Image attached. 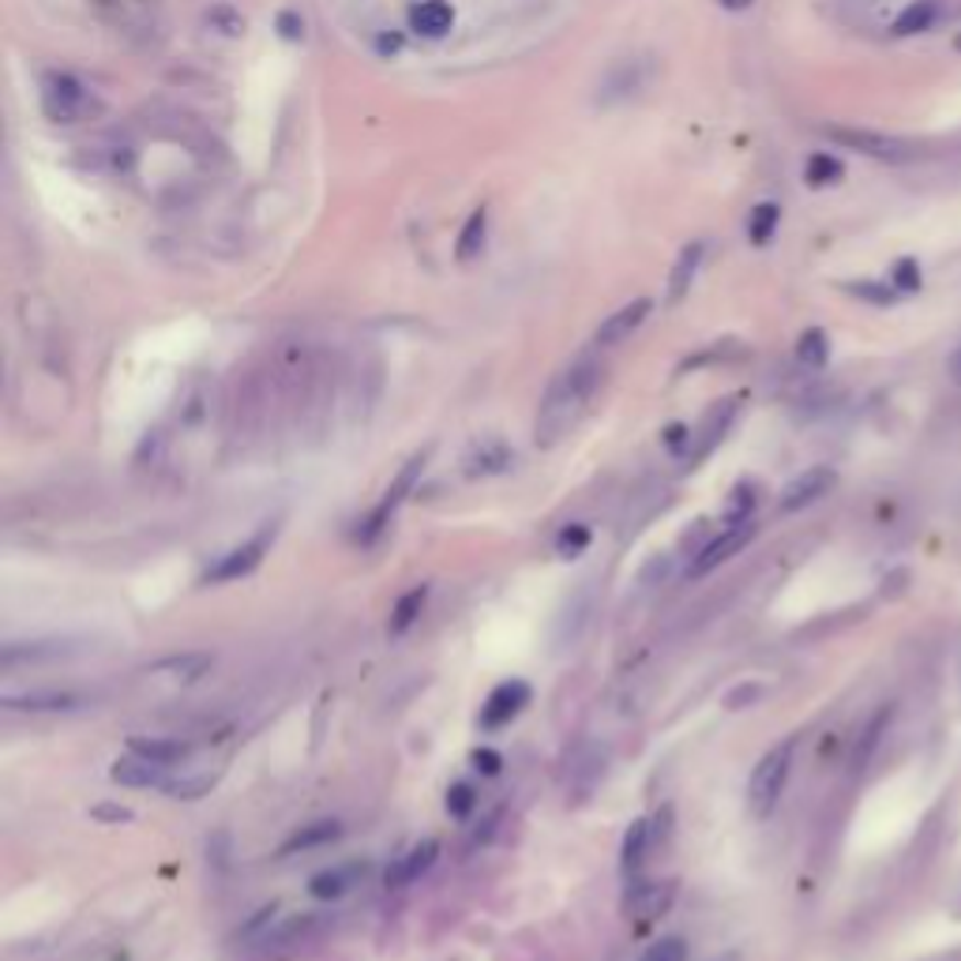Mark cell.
I'll use <instances>...</instances> for the list:
<instances>
[{
  "mask_svg": "<svg viewBox=\"0 0 961 961\" xmlns=\"http://www.w3.org/2000/svg\"><path fill=\"white\" fill-rule=\"evenodd\" d=\"M586 545H590V529L586 526H563L560 529V537H556V552L563 556V560H574V556H582L586 552Z\"/></svg>",
  "mask_w": 961,
  "mask_h": 961,
  "instance_id": "33",
  "label": "cell"
},
{
  "mask_svg": "<svg viewBox=\"0 0 961 961\" xmlns=\"http://www.w3.org/2000/svg\"><path fill=\"white\" fill-rule=\"evenodd\" d=\"M936 15H939V4H936V0H916V4H909V8H905V12L894 20L891 34H897V38H909V34H920V31H928V26L936 23Z\"/></svg>",
  "mask_w": 961,
  "mask_h": 961,
  "instance_id": "23",
  "label": "cell"
},
{
  "mask_svg": "<svg viewBox=\"0 0 961 961\" xmlns=\"http://www.w3.org/2000/svg\"><path fill=\"white\" fill-rule=\"evenodd\" d=\"M751 537H756V518H744V523H729V526L722 529V534L714 537V541L706 545L703 552L695 556V563H691V574H706V571H714L717 563L733 560V556L740 552L744 545L751 541Z\"/></svg>",
  "mask_w": 961,
  "mask_h": 961,
  "instance_id": "9",
  "label": "cell"
},
{
  "mask_svg": "<svg viewBox=\"0 0 961 961\" xmlns=\"http://www.w3.org/2000/svg\"><path fill=\"white\" fill-rule=\"evenodd\" d=\"M282 26H286V38H301V31H298V20H293V15H282Z\"/></svg>",
  "mask_w": 961,
  "mask_h": 961,
  "instance_id": "44",
  "label": "cell"
},
{
  "mask_svg": "<svg viewBox=\"0 0 961 961\" xmlns=\"http://www.w3.org/2000/svg\"><path fill=\"white\" fill-rule=\"evenodd\" d=\"M759 695H762V688H759V684H744V688H736L729 699H725V706H729V709H740L744 703H756Z\"/></svg>",
  "mask_w": 961,
  "mask_h": 961,
  "instance_id": "42",
  "label": "cell"
},
{
  "mask_svg": "<svg viewBox=\"0 0 961 961\" xmlns=\"http://www.w3.org/2000/svg\"><path fill=\"white\" fill-rule=\"evenodd\" d=\"M425 462H428V451H417V455H410V458H406V466H402L399 473H394V481L388 484V492H383V500H380V504H376L372 515L365 518V529H361V541H365V545L380 537V529L388 526L391 511L399 507L413 489H417L421 473H425Z\"/></svg>",
  "mask_w": 961,
  "mask_h": 961,
  "instance_id": "7",
  "label": "cell"
},
{
  "mask_svg": "<svg viewBox=\"0 0 961 961\" xmlns=\"http://www.w3.org/2000/svg\"><path fill=\"white\" fill-rule=\"evenodd\" d=\"M639 961H688V942L680 936H664L653 947H646V954Z\"/></svg>",
  "mask_w": 961,
  "mask_h": 961,
  "instance_id": "35",
  "label": "cell"
},
{
  "mask_svg": "<svg viewBox=\"0 0 961 961\" xmlns=\"http://www.w3.org/2000/svg\"><path fill=\"white\" fill-rule=\"evenodd\" d=\"M894 282L902 286V290H916V286H920V267H916L913 259H902V264L894 267Z\"/></svg>",
  "mask_w": 961,
  "mask_h": 961,
  "instance_id": "40",
  "label": "cell"
},
{
  "mask_svg": "<svg viewBox=\"0 0 961 961\" xmlns=\"http://www.w3.org/2000/svg\"><path fill=\"white\" fill-rule=\"evenodd\" d=\"M804 177H807V185H815V188L834 185V181H841V161L834 158V155H812V161H807V169H804Z\"/></svg>",
  "mask_w": 961,
  "mask_h": 961,
  "instance_id": "32",
  "label": "cell"
},
{
  "mask_svg": "<svg viewBox=\"0 0 961 961\" xmlns=\"http://www.w3.org/2000/svg\"><path fill=\"white\" fill-rule=\"evenodd\" d=\"M484 233H489V211H484V206H478V211H473L470 219H466L462 233H458V245H455V256L462 259V264H470L473 256H481Z\"/></svg>",
  "mask_w": 961,
  "mask_h": 961,
  "instance_id": "22",
  "label": "cell"
},
{
  "mask_svg": "<svg viewBox=\"0 0 961 961\" xmlns=\"http://www.w3.org/2000/svg\"><path fill=\"white\" fill-rule=\"evenodd\" d=\"M76 695H65V691H31V695H4L8 709H68L76 706Z\"/></svg>",
  "mask_w": 961,
  "mask_h": 961,
  "instance_id": "26",
  "label": "cell"
},
{
  "mask_svg": "<svg viewBox=\"0 0 961 961\" xmlns=\"http://www.w3.org/2000/svg\"><path fill=\"white\" fill-rule=\"evenodd\" d=\"M653 76H658V60L646 57V53H635V57H619L605 71H601L594 102L597 105L632 102V98H639L646 87L653 83Z\"/></svg>",
  "mask_w": 961,
  "mask_h": 961,
  "instance_id": "5",
  "label": "cell"
},
{
  "mask_svg": "<svg viewBox=\"0 0 961 961\" xmlns=\"http://www.w3.org/2000/svg\"><path fill=\"white\" fill-rule=\"evenodd\" d=\"M886 725H891V706L879 709V714L868 722V729L860 733L857 748H852V770H864V762L871 759V751H875V748H879V740H883Z\"/></svg>",
  "mask_w": 961,
  "mask_h": 961,
  "instance_id": "25",
  "label": "cell"
},
{
  "mask_svg": "<svg viewBox=\"0 0 961 961\" xmlns=\"http://www.w3.org/2000/svg\"><path fill=\"white\" fill-rule=\"evenodd\" d=\"M206 664H211V658H203V653H195V658L169 661L166 669H169V672H177V677H181V680H195V677H200V672L206 669Z\"/></svg>",
  "mask_w": 961,
  "mask_h": 961,
  "instance_id": "39",
  "label": "cell"
},
{
  "mask_svg": "<svg viewBox=\"0 0 961 961\" xmlns=\"http://www.w3.org/2000/svg\"><path fill=\"white\" fill-rule=\"evenodd\" d=\"M650 838H653L650 823L635 819L632 830L624 834V849H619V864H624V875H639V871H642V860H646V852H650Z\"/></svg>",
  "mask_w": 961,
  "mask_h": 961,
  "instance_id": "21",
  "label": "cell"
},
{
  "mask_svg": "<svg viewBox=\"0 0 961 961\" xmlns=\"http://www.w3.org/2000/svg\"><path fill=\"white\" fill-rule=\"evenodd\" d=\"M105 8L116 12V23L121 26H136L139 20H147L150 12L158 8V0H102Z\"/></svg>",
  "mask_w": 961,
  "mask_h": 961,
  "instance_id": "31",
  "label": "cell"
},
{
  "mask_svg": "<svg viewBox=\"0 0 961 961\" xmlns=\"http://www.w3.org/2000/svg\"><path fill=\"white\" fill-rule=\"evenodd\" d=\"M316 913H282L278 905L259 909L245 928L237 931V942H245L248 950H278V947H298L301 939H309L316 931Z\"/></svg>",
  "mask_w": 961,
  "mask_h": 961,
  "instance_id": "2",
  "label": "cell"
},
{
  "mask_svg": "<svg viewBox=\"0 0 961 961\" xmlns=\"http://www.w3.org/2000/svg\"><path fill=\"white\" fill-rule=\"evenodd\" d=\"M722 8H729V12H744V8H751L756 0H717Z\"/></svg>",
  "mask_w": 961,
  "mask_h": 961,
  "instance_id": "45",
  "label": "cell"
},
{
  "mask_svg": "<svg viewBox=\"0 0 961 961\" xmlns=\"http://www.w3.org/2000/svg\"><path fill=\"white\" fill-rule=\"evenodd\" d=\"M672 897H677V886L672 883H632V891H627V909H632V916H639V924H650L669 913Z\"/></svg>",
  "mask_w": 961,
  "mask_h": 961,
  "instance_id": "15",
  "label": "cell"
},
{
  "mask_svg": "<svg viewBox=\"0 0 961 961\" xmlns=\"http://www.w3.org/2000/svg\"><path fill=\"white\" fill-rule=\"evenodd\" d=\"M650 312H653V301H650V298H635V301H627L624 309H616L613 316H608V320L597 327L594 346H597V349H613V346H619V343H624V338H632L635 331L642 327V320L650 316Z\"/></svg>",
  "mask_w": 961,
  "mask_h": 961,
  "instance_id": "12",
  "label": "cell"
},
{
  "mask_svg": "<svg viewBox=\"0 0 961 961\" xmlns=\"http://www.w3.org/2000/svg\"><path fill=\"white\" fill-rule=\"evenodd\" d=\"M928 961H961V950H950V954H936V958H928Z\"/></svg>",
  "mask_w": 961,
  "mask_h": 961,
  "instance_id": "47",
  "label": "cell"
},
{
  "mask_svg": "<svg viewBox=\"0 0 961 961\" xmlns=\"http://www.w3.org/2000/svg\"><path fill=\"white\" fill-rule=\"evenodd\" d=\"M736 413H740V399L714 402V406L706 410V417L699 421V425L691 428V436H688V447H684V462L688 466H699L709 451H714L717 444H722L725 433L733 428Z\"/></svg>",
  "mask_w": 961,
  "mask_h": 961,
  "instance_id": "8",
  "label": "cell"
},
{
  "mask_svg": "<svg viewBox=\"0 0 961 961\" xmlns=\"http://www.w3.org/2000/svg\"><path fill=\"white\" fill-rule=\"evenodd\" d=\"M703 259H706V241H691L684 253H680L677 267H672V275H669V301L672 304L684 301L688 293H691V282H695V275H699V267H703Z\"/></svg>",
  "mask_w": 961,
  "mask_h": 961,
  "instance_id": "19",
  "label": "cell"
},
{
  "mask_svg": "<svg viewBox=\"0 0 961 961\" xmlns=\"http://www.w3.org/2000/svg\"><path fill=\"white\" fill-rule=\"evenodd\" d=\"M368 875V864H335L320 875H312L309 894L320 897V902H335V897L349 894L354 886H361V879Z\"/></svg>",
  "mask_w": 961,
  "mask_h": 961,
  "instance_id": "16",
  "label": "cell"
},
{
  "mask_svg": "<svg viewBox=\"0 0 961 961\" xmlns=\"http://www.w3.org/2000/svg\"><path fill=\"white\" fill-rule=\"evenodd\" d=\"M793 756H796V740H785V744L770 748L767 756L759 759V767L751 770V778H748V807H751V815L767 819V815L778 807L781 793H785L789 770H793Z\"/></svg>",
  "mask_w": 961,
  "mask_h": 961,
  "instance_id": "4",
  "label": "cell"
},
{
  "mask_svg": "<svg viewBox=\"0 0 961 961\" xmlns=\"http://www.w3.org/2000/svg\"><path fill=\"white\" fill-rule=\"evenodd\" d=\"M436 857H439V846H436L433 838L421 841V846H413L410 852H402V857L388 868V886H394V891H399V886L417 883V879L436 864Z\"/></svg>",
  "mask_w": 961,
  "mask_h": 961,
  "instance_id": "17",
  "label": "cell"
},
{
  "mask_svg": "<svg viewBox=\"0 0 961 961\" xmlns=\"http://www.w3.org/2000/svg\"><path fill=\"white\" fill-rule=\"evenodd\" d=\"M214 781H219V774L181 778V781H169V785H166V793H169V796H177V801H192V796H200V793H206V789H211V785H214Z\"/></svg>",
  "mask_w": 961,
  "mask_h": 961,
  "instance_id": "36",
  "label": "cell"
},
{
  "mask_svg": "<svg viewBox=\"0 0 961 961\" xmlns=\"http://www.w3.org/2000/svg\"><path fill=\"white\" fill-rule=\"evenodd\" d=\"M834 481H838V478H834L830 466H812V470L796 473V478L785 484V492H781L778 507L785 511V515H793V511H801L807 504H815V500H823L826 492L834 489Z\"/></svg>",
  "mask_w": 961,
  "mask_h": 961,
  "instance_id": "10",
  "label": "cell"
},
{
  "mask_svg": "<svg viewBox=\"0 0 961 961\" xmlns=\"http://www.w3.org/2000/svg\"><path fill=\"white\" fill-rule=\"evenodd\" d=\"M507 466H511V451H507V444H500V439H484V444H478L470 455H466V473H470V478L504 473Z\"/></svg>",
  "mask_w": 961,
  "mask_h": 961,
  "instance_id": "20",
  "label": "cell"
},
{
  "mask_svg": "<svg viewBox=\"0 0 961 961\" xmlns=\"http://www.w3.org/2000/svg\"><path fill=\"white\" fill-rule=\"evenodd\" d=\"M271 534H275V529H264V534L253 537V541H245L241 549L226 552L211 571L203 574V582H233V579H245V574H253L259 568V560H264Z\"/></svg>",
  "mask_w": 961,
  "mask_h": 961,
  "instance_id": "11",
  "label": "cell"
},
{
  "mask_svg": "<svg viewBox=\"0 0 961 961\" xmlns=\"http://www.w3.org/2000/svg\"><path fill=\"white\" fill-rule=\"evenodd\" d=\"M455 26V8L447 0H421L410 8V31L421 38H444Z\"/></svg>",
  "mask_w": 961,
  "mask_h": 961,
  "instance_id": "18",
  "label": "cell"
},
{
  "mask_svg": "<svg viewBox=\"0 0 961 961\" xmlns=\"http://www.w3.org/2000/svg\"><path fill=\"white\" fill-rule=\"evenodd\" d=\"M778 222H781V206L778 203L751 206V214H748V237H751V245H770V241H774Z\"/></svg>",
  "mask_w": 961,
  "mask_h": 961,
  "instance_id": "27",
  "label": "cell"
},
{
  "mask_svg": "<svg viewBox=\"0 0 961 961\" xmlns=\"http://www.w3.org/2000/svg\"><path fill=\"white\" fill-rule=\"evenodd\" d=\"M42 113L53 124L91 121L98 113V98L71 71H46L42 76Z\"/></svg>",
  "mask_w": 961,
  "mask_h": 961,
  "instance_id": "3",
  "label": "cell"
},
{
  "mask_svg": "<svg viewBox=\"0 0 961 961\" xmlns=\"http://www.w3.org/2000/svg\"><path fill=\"white\" fill-rule=\"evenodd\" d=\"M751 511H756V489H751V484H736L729 492V504H725V518H729V523H744V518H751Z\"/></svg>",
  "mask_w": 961,
  "mask_h": 961,
  "instance_id": "34",
  "label": "cell"
},
{
  "mask_svg": "<svg viewBox=\"0 0 961 961\" xmlns=\"http://www.w3.org/2000/svg\"><path fill=\"white\" fill-rule=\"evenodd\" d=\"M849 293H857V298H864L871 304H891L894 301V290H886V286H879V282H857V286H849Z\"/></svg>",
  "mask_w": 961,
  "mask_h": 961,
  "instance_id": "38",
  "label": "cell"
},
{
  "mask_svg": "<svg viewBox=\"0 0 961 961\" xmlns=\"http://www.w3.org/2000/svg\"><path fill=\"white\" fill-rule=\"evenodd\" d=\"M823 136L846 150H860V155L875 158V161H913L916 147L909 139L886 136V132H868V128H841V124H830L823 128Z\"/></svg>",
  "mask_w": 961,
  "mask_h": 961,
  "instance_id": "6",
  "label": "cell"
},
{
  "mask_svg": "<svg viewBox=\"0 0 961 961\" xmlns=\"http://www.w3.org/2000/svg\"><path fill=\"white\" fill-rule=\"evenodd\" d=\"M473 807H478V793H473V785L458 781L451 793H447V812H451V819H466Z\"/></svg>",
  "mask_w": 961,
  "mask_h": 961,
  "instance_id": "37",
  "label": "cell"
},
{
  "mask_svg": "<svg viewBox=\"0 0 961 961\" xmlns=\"http://www.w3.org/2000/svg\"><path fill=\"white\" fill-rule=\"evenodd\" d=\"M950 372H954V380L961 383V349L954 354V361H950Z\"/></svg>",
  "mask_w": 961,
  "mask_h": 961,
  "instance_id": "46",
  "label": "cell"
},
{
  "mask_svg": "<svg viewBox=\"0 0 961 961\" xmlns=\"http://www.w3.org/2000/svg\"><path fill=\"white\" fill-rule=\"evenodd\" d=\"M338 834H343V826H338L335 819H323V823H312V826H301L298 834H293L290 841L282 846V857H290V852H304V849H316V846H327V841H335Z\"/></svg>",
  "mask_w": 961,
  "mask_h": 961,
  "instance_id": "24",
  "label": "cell"
},
{
  "mask_svg": "<svg viewBox=\"0 0 961 961\" xmlns=\"http://www.w3.org/2000/svg\"><path fill=\"white\" fill-rule=\"evenodd\" d=\"M529 695H534V691H529V684H523V680H507V684H500L481 706V729H500V725H507L511 717H518L523 714V706L529 703Z\"/></svg>",
  "mask_w": 961,
  "mask_h": 961,
  "instance_id": "13",
  "label": "cell"
},
{
  "mask_svg": "<svg viewBox=\"0 0 961 961\" xmlns=\"http://www.w3.org/2000/svg\"><path fill=\"white\" fill-rule=\"evenodd\" d=\"M128 748L136 751V756L161 762V767H174V762H181L188 756V744H181V740H143V736H136Z\"/></svg>",
  "mask_w": 961,
  "mask_h": 961,
  "instance_id": "28",
  "label": "cell"
},
{
  "mask_svg": "<svg viewBox=\"0 0 961 961\" xmlns=\"http://www.w3.org/2000/svg\"><path fill=\"white\" fill-rule=\"evenodd\" d=\"M601 376H605V365L594 349H582L574 361H568L556 372V380L545 391L541 406H537V421H534V439L537 447H556L563 436L579 425V417L586 413L590 399L601 388Z\"/></svg>",
  "mask_w": 961,
  "mask_h": 961,
  "instance_id": "1",
  "label": "cell"
},
{
  "mask_svg": "<svg viewBox=\"0 0 961 961\" xmlns=\"http://www.w3.org/2000/svg\"><path fill=\"white\" fill-rule=\"evenodd\" d=\"M91 815L102 823H132L128 807H116V804H98V807H91Z\"/></svg>",
  "mask_w": 961,
  "mask_h": 961,
  "instance_id": "41",
  "label": "cell"
},
{
  "mask_svg": "<svg viewBox=\"0 0 961 961\" xmlns=\"http://www.w3.org/2000/svg\"><path fill=\"white\" fill-rule=\"evenodd\" d=\"M166 770L169 767H161V762L147 759V756H136V751H132V756L113 762L110 778L116 781V785H128V789H166L169 785Z\"/></svg>",
  "mask_w": 961,
  "mask_h": 961,
  "instance_id": "14",
  "label": "cell"
},
{
  "mask_svg": "<svg viewBox=\"0 0 961 961\" xmlns=\"http://www.w3.org/2000/svg\"><path fill=\"white\" fill-rule=\"evenodd\" d=\"M473 767L481 770V774H500V767H504V759L496 756V751H473Z\"/></svg>",
  "mask_w": 961,
  "mask_h": 961,
  "instance_id": "43",
  "label": "cell"
},
{
  "mask_svg": "<svg viewBox=\"0 0 961 961\" xmlns=\"http://www.w3.org/2000/svg\"><path fill=\"white\" fill-rule=\"evenodd\" d=\"M425 601H428V586H413L410 594H402L399 605H394V613H391V635H402L406 627L417 624Z\"/></svg>",
  "mask_w": 961,
  "mask_h": 961,
  "instance_id": "29",
  "label": "cell"
},
{
  "mask_svg": "<svg viewBox=\"0 0 961 961\" xmlns=\"http://www.w3.org/2000/svg\"><path fill=\"white\" fill-rule=\"evenodd\" d=\"M796 361L807 365V368H823L826 361H830V343H826V335L819 327H812L801 335V343H796Z\"/></svg>",
  "mask_w": 961,
  "mask_h": 961,
  "instance_id": "30",
  "label": "cell"
}]
</instances>
